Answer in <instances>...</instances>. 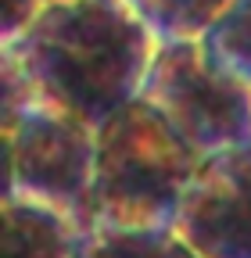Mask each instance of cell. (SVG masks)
Returning <instances> with one entry per match:
<instances>
[{
    "mask_svg": "<svg viewBox=\"0 0 251 258\" xmlns=\"http://www.w3.org/2000/svg\"><path fill=\"white\" fill-rule=\"evenodd\" d=\"M154 47L158 40L133 0H50L0 57L36 97L104 125L140 97Z\"/></svg>",
    "mask_w": 251,
    "mask_h": 258,
    "instance_id": "6da1fadb",
    "label": "cell"
},
{
    "mask_svg": "<svg viewBox=\"0 0 251 258\" xmlns=\"http://www.w3.org/2000/svg\"><path fill=\"white\" fill-rule=\"evenodd\" d=\"M201 158L144 97L97 125L90 226H172L176 205Z\"/></svg>",
    "mask_w": 251,
    "mask_h": 258,
    "instance_id": "7a4b0ae2",
    "label": "cell"
},
{
    "mask_svg": "<svg viewBox=\"0 0 251 258\" xmlns=\"http://www.w3.org/2000/svg\"><path fill=\"white\" fill-rule=\"evenodd\" d=\"M4 194L33 198L90 226V190L97 165V125L33 93L15 64L4 61Z\"/></svg>",
    "mask_w": 251,
    "mask_h": 258,
    "instance_id": "3957f363",
    "label": "cell"
},
{
    "mask_svg": "<svg viewBox=\"0 0 251 258\" xmlns=\"http://www.w3.org/2000/svg\"><path fill=\"white\" fill-rule=\"evenodd\" d=\"M140 97L198 154L251 144V86L215 69L198 40H162L154 47Z\"/></svg>",
    "mask_w": 251,
    "mask_h": 258,
    "instance_id": "277c9868",
    "label": "cell"
},
{
    "mask_svg": "<svg viewBox=\"0 0 251 258\" xmlns=\"http://www.w3.org/2000/svg\"><path fill=\"white\" fill-rule=\"evenodd\" d=\"M172 230L201 258H251V144L201 158Z\"/></svg>",
    "mask_w": 251,
    "mask_h": 258,
    "instance_id": "5b68a950",
    "label": "cell"
},
{
    "mask_svg": "<svg viewBox=\"0 0 251 258\" xmlns=\"http://www.w3.org/2000/svg\"><path fill=\"white\" fill-rule=\"evenodd\" d=\"M0 258H76L83 226L54 205L0 194Z\"/></svg>",
    "mask_w": 251,
    "mask_h": 258,
    "instance_id": "8992f818",
    "label": "cell"
},
{
    "mask_svg": "<svg viewBox=\"0 0 251 258\" xmlns=\"http://www.w3.org/2000/svg\"><path fill=\"white\" fill-rule=\"evenodd\" d=\"M76 258H201L172 226L93 222L79 237Z\"/></svg>",
    "mask_w": 251,
    "mask_h": 258,
    "instance_id": "52a82bcc",
    "label": "cell"
},
{
    "mask_svg": "<svg viewBox=\"0 0 251 258\" xmlns=\"http://www.w3.org/2000/svg\"><path fill=\"white\" fill-rule=\"evenodd\" d=\"M198 43L215 69L251 86V0H230Z\"/></svg>",
    "mask_w": 251,
    "mask_h": 258,
    "instance_id": "ba28073f",
    "label": "cell"
},
{
    "mask_svg": "<svg viewBox=\"0 0 251 258\" xmlns=\"http://www.w3.org/2000/svg\"><path fill=\"white\" fill-rule=\"evenodd\" d=\"M230 0H133L154 40H201Z\"/></svg>",
    "mask_w": 251,
    "mask_h": 258,
    "instance_id": "9c48e42d",
    "label": "cell"
},
{
    "mask_svg": "<svg viewBox=\"0 0 251 258\" xmlns=\"http://www.w3.org/2000/svg\"><path fill=\"white\" fill-rule=\"evenodd\" d=\"M43 0H0V40H15L36 22Z\"/></svg>",
    "mask_w": 251,
    "mask_h": 258,
    "instance_id": "30bf717a",
    "label": "cell"
},
{
    "mask_svg": "<svg viewBox=\"0 0 251 258\" xmlns=\"http://www.w3.org/2000/svg\"><path fill=\"white\" fill-rule=\"evenodd\" d=\"M43 4H50V0H43Z\"/></svg>",
    "mask_w": 251,
    "mask_h": 258,
    "instance_id": "8fae6325",
    "label": "cell"
}]
</instances>
